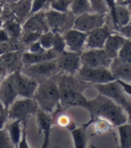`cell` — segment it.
<instances>
[{
  "label": "cell",
  "instance_id": "42",
  "mask_svg": "<svg viewBox=\"0 0 131 148\" xmlns=\"http://www.w3.org/2000/svg\"><path fill=\"white\" fill-rule=\"evenodd\" d=\"M117 82L119 84V85L121 86L122 89L124 90L125 93L128 94L131 96V85L130 84H128L127 81H124V80H121V79H116Z\"/></svg>",
  "mask_w": 131,
  "mask_h": 148
},
{
  "label": "cell",
  "instance_id": "8",
  "mask_svg": "<svg viewBox=\"0 0 131 148\" xmlns=\"http://www.w3.org/2000/svg\"><path fill=\"white\" fill-rule=\"evenodd\" d=\"M12 77L18 96L21 97H34L38 86V80L25 75L21 71L12 73Z\"/></svg>",
  "mask_w": 131,
  "mask_h": 148
},
{
  "label": "cell",
  "instance_id": "15",
  "mask_svg": "<svg viewBox=\"0 0 131 148\" xmlns=\"http://www.w3.org/2000/svg\"><path fill=\"white\" fill-rule=\"evenodd\" d=\"M62 34L66 47H68L71 51L81 52L84 45L86 44L87 37L86 32H83V31L71 28Z\"/></svg>",
  "mask_w": 131,
  "mask_h": 148
},
{
  "label": "cell",
  "instance_id": "33",
  "mask_svg": "<svg viewBox=\"0 0 131 148\" xmlns=\"http://www.w3.org/2000/svg\"><path fill=\"white\" fill-rule=\"evenodd\" d=\"M40 35L41 33L35 32V31H23V33L20 37L21 42L25 46H29L33 42L38 41Z\"/></svg>",
  "mask_w": 131,
  "mask_h": 148
},
{
  "label": "cell",
  "instance_id": "32",
  "mask_svg": "<svg viewBox=\"0 0 131 148\" xmlns=\"http://www.w3.org/2000/svg\"><path fill=\"white\" fill-rule=\"evenodd\" d=\"M93 12L105 14L109 12V7L105 0H89Z\"/></svg>",
  "mask_w": 131,
  "mask_h": 148
},
{
  "label": "cell",
  "instance_id": "37",
  "mask_svg": "<svg viewBox=\"0 0 131 148\" xmlns=\"http://www.w3.org/2000/svg\"><path fill=\"white\" fill-rule=\"evenodd\" d=\"M27 121H28V119H25L23 121H21L23 122V136H21V140H20V143L18 145V147L20 148H29V145H28V142H27Z\"/></svg>",
  "mask_w": 131,
  "mask_h": 148
},
{
  "label": "cell",
  "instance_id": "17",
  "mask_svg": "<svg viewBox=\"0 0 131 148\" xmlns=\"http://www.w3.org/2000/svg\"><path fill=\"white\" fill-rule=\"evenodd\" d=\"M58 56V54L53 48L47 49L41 53H29L25 52L21 55V60H23V65L35 64V63L56 60Z\"/></svg>",
  "mask_w": 131,
  "mask_h": 148
},
{
  "label": "cell",
  "instance_id": "10",
  "mask_svg": "<svg viewBox=\"0 0 131 148\" xmlns=\"http://www.w3.org/2000/svg\"><path fill=\"white\" fill-rule=\"evenodd\" d=\"M104 23L105 14L97 13H86L75 17L72 28L87 33L96 28L104 26Z\"/></svg>",
  "mask_w": 131,
  "mask_h": 148
},
{
  "label": "cell",
  "instance_id": "24",
  "mask_svg": "<svg viewBox=\"0 0 131 148\" xmlns=\"http://www.w3.org/2000/svg\"><path fill=\"white\" fill-rule=\"evenodd\" d=\"M70 7L71 12L75 16L93 12L89 0H72Z\"/></svg>",
  "mask_w": 131,
  "mask_h": 148
},
{
  "label": "cell",
  "instance_id": "2",
  "mask_svg": "<svg viewBox=\"0 0 131 148\" xmlns=\"http://www.w3.org/2000/svg\"><path fill=\"white\" fill-rule=\"evenodd\" d=\"M85 108L90 112L91 121L100 117L109 121L112 125L118 127L126 123L128 120L121 105L102 94L92 100H87Z\"/></svg>",
  "mask_w": 131,
  "mask_h": 148
},
{
  "label": "cell",
  "instance_id": "3",
  "mask_svg": "<svg viewBox=\"0 0 131 148\" xmlns=\"http://www.w3.org/2000/svg\"><path fill=\"white\" fill-rule=\"evenodd\" d=\"M33 98L37 101L39 109L51 114L61 107L56 75L40 81Z\"/></svg>",
  "mask_w": 131,
  "mask_h": 148
},
{
  "label": "cell",
  "instance_id": "9",
  "mask_svg": "<svg viewBox=\"0 0 131 148\" xmlns=\"http://www.w3.org/2000/svg\"><path fill=\"white\" fill-rule=\"evenodd\" d=\"M112 59L108 56L104 48H91L80 54V62L89 67L108 68Z\"/></svg>",
  "mask_w": 131,
  "mask_h": 148
},
{
  "label": "cell",
  "instance_id": "4",
  "mask_svg": "<svg viewBox=\"0 0 131 148\" xmlns=\"http://www.w3.org/2000/svg\"><path fill=\"white\" fill-rule=\"evenodd\" d=\"M39 106L37 101L32 97H23L10 105L7 109V117L9 120H21L29 119L31 115H36Z\"/></svg>",
  "mask_w": 131,
  "mask_h": 148
},
{
  "label": "cell",
  "instance_id": "35",
  "mask_svg": "<svg viewBox=\"0 0 131 148\" xmlns=\"http://www.w3.org/2000/svg\"><path fill=\"white\" fill-rule=\"evenodd\" d=\"M50 1L51 0H32L29 15L42 11L44 8L47 6V5H49Z\"/></svg>",
  "mask_w": 131,
  "mask_h": 148
},
{
  "label": "cell",
  "instance_id": "16",
  "mask_svg": "<svg viewBox=\"0 0 131 148\" xmlns=\"http://www.w3.org/2000/svg\"><path fill=\"white\" fill-rule=\"evenodd\" d=\"M112 34L110 29L107 25L96 28L89 32H87L86 37V47L87 48H104V43L107 38Z\"/></svg>",
  "mask_w": 131,
  "mask_h": 148
},
{
  "label": "cell",
  "instance_id": "18",
  "mask_svg": "<svg viewBox=\"0 0 131 148\" xmlns=\"http://www.w3.org/2000/svg\"><path fill=\"white\" fill-rule=\"evenodd\" d=\"M110 66L115 79L131 81V62H124L117 56L112 59Z\"/></svg>",
  "mask_w": 131,
  "mask_h": 148
},
{
  "label": "cell",
  "instance_id": "7",
  "mask_svg": "<svg viewBox=\"0 0 131 148\" xmlns=\"http://www.w3.org/2000/svg\"><path fill=\"white\" fill-rule=\"evenodd\" d=\"M45 14L49 29L53 32H58L61 34L73 27L76 17L71 12L68 11L66 13H61L52 9L46 12Z\"/></svg>",
  "mask_w": 131,
  "mask_h": 148
},
{
  "label": "cell",
  "instance_id": "44",
  "mask_svg": "<svg viewBox=\"0 0 131 148\" xmlns=\"http://www.w3.org/2000/svg\"><path fill=\"white\" fill-rule=\"evenodd\" d=\"M7 119H8V117H7V111H5L3 112H0V130L4 128L5 123Z\"/></svg>",
  "mask_w": 131,
  "mask_h": 148
},
{
  "label": "cell",
  "instance_id": "27",
  "mask_svg": "<svg viewBox=\"0 0 131 148\" xmlns=\"http://www.w3.org/2000/svg\"><path fill=\"white\" fill-rule=\"evenodd\" d=\"M88 123H94L95 130L97 134H103L108 130H110V129L112 128V123L110 121L100 117L95 118Z\"/></svg>",
  "mask_w": 131,
  "mask_h": 148
},
{
  "label": "cell",
  "instance_id": "6",
  "mask_svg": "<svg viewBox=\"0 0 131 148\" xmlns=\"http://www.w3.org/2000/svg\"><path fill=\"white\" fill-rule=\"evenodd\" d=\"M78 78L89 84H104L115 80L110 70L103 67H89L83 65L78 71Z\"/></svg>",
  "mask_w": 131,
  "mask_h": 148
},
{
  "label": "cell",
  "instance_id": "45",
  "mask_svg": "<svg viewBox=\"0 0 131 148\" xmlns=\"http://www.w3.org/2000/svg\"><path fill=\"white\" fill-rule=\"evenodd\" d=\"M2 1H4L6 4H13V3H15V2L19 1V0H2Z\"/></svg>",
  "mask_w": 131,
  "mask_h": 148
},
{
  "label": "cell",
  "instance_id": "40",
  "mask_svg": "<svg viewBox=\"0 0 131 148\" xmlns=\"http://www.w3.org/2000/svg\"><path fill=\"white\" fill-rule=\"evenodd\" d=\"M107 5L109 7V12L111 14V17L112 20V23L115 22V7H116V2L115 0H105Z\"/></svg>",
  "mask_w": 131,
  "mask_h": 148
},
{
  "label": "cell",
  "instance_id": "1",
  "mask_svg": "<svg viewBox=\"0 0 131 148\" xmlns=\"http://www.w3.org/2000/svg\"><path fill=\"white\" fill-rule=\"evenodd\" d=\"M61 106H81L85 107L87 102L83 96V91L89 87V83L80 79L78 77L72 76V74L56 75Z\"/></svg>",
  "mask_w": 131,
  "mask_h": 148
},
{
  "label": "cell",
  "instance_id": "21",
  "mask_svg": "<svg viewBox=\"0 0 131 148\" xmlns=\"http://www.w3.org/2000/svg\"><path fill=\"white\" fill-rule=\"evenodd\" d=\"M3 23H2V27L6 30L10 38L18 39L21 37L23 33V28H21V23L16 18L5 21Z\"/></svg>",
  "mask_w": 131,
  "mask_h": 148
},
{
  "label": "cell",
  "instance_id": "23",
  "mask_svg": "<svg viewBox=\"0 0 131 148\" xmlns=\"http://www.w3.org/2000/svg\"><path fill=\"white\" fill-rule=\"evenodd\" d=\"M13 121H14L7 124L6 130L8 131L9 136L14 146H18L21 136V120H13Z\"/></svg>",
  "mask_w": 131,
  "mask_h": 148
},
{
  "label": "cell",
  "instance_id": "13",
  "mask_svg": "<svg viewBox=\"0 0 131 148\" xmlns=\"http://www.w3.org/2000/svg\"><path fill=\"white\" fill-rule=\"evenodd\" d=\"M21 28L23 31H35L41 34L50 30L47 23L45 12L43 11L29 15L23 22Z\"/></svg>",
  "mask_w": 131,
  "mask_h": 148
},
{
  "label": "cell",
  "instance_id": "25",
  "mask_svg": "<svg viewBox=\"0 0 131 148\" xmlns=\"http://www.w3.org/2000/svg\"><path fill=\"white\" fill-rule=\"evenodd\" d=\"M121 148L131 147V124L124 123L118 126Z\"/></svg>",
  "mask_w": 131,
  "mask_h": 148
},
{
  "label": "cell",
  "instance_id": "28",
  "mask_svg": "<svg viewBox=\"0 0 131 148\" xmlns=\"http://www.w3.org/2000/svg\"><path fill=\"white\" fill-rule=\"evenodd\" d=\"M72 0H51L49 5L52 10L61 13H66L69 11V8Z\"/></svg>",
  "mask_w": 131,
  "mask_h": 148
},
{
  "label": "cell",
  "instance_id": "5",
  "mask_svg": "<svg viewBox=\"0 0 131 148\" xmlns=\"http://www.w3.org/2000/svg\"><path fill=\"white\" fill-rule=\"evenodd\" d=\"M59 71L56 60L42 62L35 64L23 65L21 69V71L23 74L38 80V83L56 76Z\"/></svg>",
  "mask_w": 131,
  "mask_h": 148
},
{
  "label": "cell",
  "instance_id": "47",
  "mask_svg": "<svg viewBox=\"0 0 131 148\" xmlns=\"http://www.w3.org/2000/svg\"><path fill=\"white\" fill-rule=\"evenodd\" d=\"M128 24L131 25V12H130V18H129V23H128Z\"/></svg>",
  "mask_w": 131,
  "mask_h": 148
},
{
  "label": "cell",
  "instance_id": "12",
  "mask_svg": "<svg viewBox=\"0 0 131 148\" xmlns=\"http://www.w3.org/2000/svg\"><path fill=\"white\" fill-rule=\"evenodd\" d=\"M17 97L18 94L14 87L12 74H10L0 82V102L7 110Z\"/></svg>",
  "mask_w": 131,
  "mask_h": 148
},
{
  "label": "cell",
  "instance_id": "20",
  "mask_svg": "<svg viewBox=\"0 0 131 148\" xmlns=\"http://www.w3.org/2000/svg\"><path fill=\"white\" fill-rule=\"evenodd\" d=\"M126 41V38L117 34H111L105 41L104 49L112 59L118 56V53Z\"/></svg>",
  "mask_w": 131,
  "mask_h": 148
},
{
  "label": "cell",
  "instance_id": "36",
  "mask_svg": "<svg viewBox=\"0 0 131 148\" xmlns=\"http://www.w3.org/2000/svg\"><path fill=\"white\" fill-rule=\"evenodd\" d=\"M14 147V145L11 141L8 131L6 129L0 130V148H11Z\"/></svg>",
  "mask_w": 131,
  "mask_h": 148
},
{
  "label": "cell",
  "instance_id": "31",
  "mask_svg": "<svg viewBox=\"0 0 131 148\" xmlns=\"http://www.w3.org/2000/svg\"><path fill=\"white\" fill-rule=\"evenodd\" d=\"M53 37H54V32L51 30H48L47 32H44L40 35L38 38V42L44 49H50L53 47Z\"/></svg>",
  "mask_w": 131,
  "mask_h": 148
},
{
  "label": "cell",
  "instance_id": "29",
  "mask_svg": "<svg viewBox=\"0 0 131 148\" xmlns=\"http://www.w3.org/2000/svg\"><path fill=\"white\" fill-rule=\"evenodd\" d=\"M17 40L18 39L10 38L9 40L0 44V55L5 54V53H8V52L19 51L20 44Z\"/></svg>",
  "mask_w": 131,
  "mask_h": 148
},
{
  "label": "cell",
  "instance_id": "14",
  "mask_svg": "<svg viewBox=\"0 0 131 148\" xmlns=\"http://www.w3.org/2000/svg\"><path fill=\"white\" fill-rule=\"evenodd\" d=\"M36 115H37V123L38 126L39 133L40 134L43 133L44 135V142H43L42 147L46 148L49 145L52 126L56 121H54V118L53 114L47 112L41 109H38Z\"/></svg>",
  "mask_w": 131,
  "mask_h": 148
},
{
  "label": "cell",
  "instance_id": "46",
  "mask_svg": "<svg viewBox=\"0 0 131 148\" xmlns=\"http://www.w3.org/2000/svg\"><path fill=\"white\" fill-rule=\"evenodd\" d=\"M1 14H2V6H0V23H3L2 18H1Z\"/></svg>",
  "mask_w": 131,
  "mask_h": 148
},
{
  "label": "cell",
  "instance_id": "39",
  "mask_svg": "<svg viewBox=\"0 0 131 148\" xmlns=\"http://www.w3.org/2000/svg\"><path fill=\"white\" fill-rule=\"evenodd\" d=\"M44 51H46V49H44L42 47L38 40L33 42V43H31L28 46V52L29 53H41Z\"/></svg>",
  "mask_w": 131,
  "mask_h": 148
},
{
  "label": "cell",
  "instance_id": "19",
  "mask_svg": "<svg viewBox=\"0 0 131 148\" xmlns=\"http://www.w3.org/2000/svg\"><path fill=\"white\" fill-rule=\"evenodd\" d=\"M32 0H19V1L8 4L10 9L12 10L14 16L19 22L21 23L29 16L30 9H31Z\"/></svg>",
  "mask_w": 131,
  "mask_h": 148
},
{
  "label": "cell",
  "instance_id": "26",
  "mask_svg": "<svg viewBox=\"0 0 131 148\" xmlns=\"http://www.w3.org/2000/svg\"><path fill=\"white\" fill-rule=\"evenodd\" d=\"M73 138L74 146L76 148H85L86 145V135L82 128H74L70 130Z\"/></svg>",
  "mask_w": 131,
  "mask_h": 148
},
{
  "label": "cell",
  "instance_id": "34",
  "mask_svg": "<svg viewBox=\"0 0 131 148\" xmlns=\"http://www.w3.org/2000/svg\"><path fill=\"white\" fill-rule=\"evenodd\" d=\"M65 47H66V44H65V40L63 38V36L61 33L54 32L52 48L59 55L65 50Z\"/></svg>",
  "mask_w": 131,
  "mask_h": 148
},
{
  "label": "cell",
  "instance_id": "38",
  "mask_svg": "<svg viewBox=\"0 0 131 148\" xmlns=\"http://www.w3.org/2000/svg\"><path fill=\"white\" fill-rule=\"evenodd\" d=\"M118 103L123 108L124 111L127 112V113H128V117H127L128 120H127V121H128V123L131 124V103L127 100L126 97H124L123 98H121V100L119 101Z\"/></svg>",
  "mask_w": 131,
  "mask_h": 148
},
{
  "label": "cell",
  "instance_id": "22",
  "mask_svg": "<svg viewBox=\"0 0 131 148\" xmlns=\"http://www.w3.org/2000/svg\"><path fill=\"white\" fill-rule=\"evenodd\" d=\"M130 18V12L127 5H117L115 7V22L113 23L116 29L119 27H123L128 24Z\"/></svg>",
  "mask_w": 131,
  "mask_h": 148
},
{
  "label": "cell",
  "instance_id": "11",
  "mask_svg": "<svg viewBox=\"0 0 131 148\" xmlns=\"http://www.w3.org/2000/svg\"><path fill=\"white\" fill-rule=\"evenodd\" d=\"M80 54L81 52H62L56 59L59 70L69 74L78 71L80 68Z\"/></svg>",
  "mask_w": 131,
  "mask_h": 148
},
{
  "label": "cell",
  "instance_id": "30",
  "mask_svg": "<svg viewBox=\"0 0 131 148\" xmlns=\"http://www.w3.org/2000/svg\"><path fill=\"white\" fill-rule=\"evenodd\" d=\"M118 57L127 62H131V40H127L119 49Z\"/></svg>",
  "mask_w": 131,
  "mask_h": 148
},
{
  "label": "cell",
  "instance_id": "41",
  "mask_svg": "<svg viewBox=\"0 0 131 148\" xmlns=\"http://www.w3.org/2000/svg\"><path fill=\"white\" fill-rule=\"evenodd\" d=\"M119 32H121L123 36L127 37L128 38L131 39V25L130 24H128L126 26H123V27H119L117 29Z\"/></svg>",
  "mask_w": 131,
  "mask_h": 148
},
{
  "label": "cell",
  "instance_id": "43",
  "mask_svg": "<svg viewBox=\"0 0 131 148\" xmlns=\"http://www.w3.org/2000/svg\"><path fill=\"white\" fill-rule=\"evenodd\" d=\"M9 39H10V37H9L8 33L6 32V30L3 27H0V44L9 40Z\"/></svg>",
  "mask_w": 131,
  "mask_h": 148
}]
</instances>
